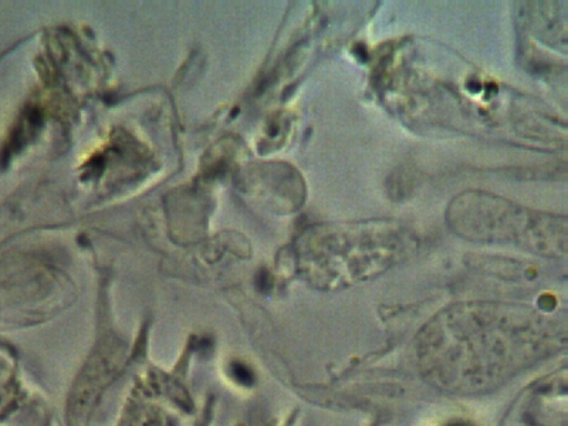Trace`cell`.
I'll use <instances>...</instances> for the list:
<instances>
[{"mask_svg":"<svg viewBox=\"0 0 568 426\" xmlns=\"http://www.w3.org/2000/svg\"><path fill=\"white\" fill-rule=\"evenodd\" d=\"M549 324L524 308L479 304L446 312L420 337L419 358L440 387L490 389L551 347Z\"/></svg>","mask_w":568,"mask_h":426,"instance_id":"obj_1","label":"cell"},{"mask_svg":"<svg viewBox=\"0 0 568 426\" xmlns=\"http://www.w3.org/2000/svg\"><path fill=\"white\" fill-rule=\"evenodd\" d=\"M414 243L387 223L316 226L311 232L314 282H355L377 275L397 262Z\"/></svg>","mask_w":568,"mask_h":426,"instance_id":"obj_2","label":"cell"},{"mask_svg":"<svg viewBox=\"0 0 568 426\" xmlns=\"http://www.w3.org/2000/svg\"><path fill=\"white\" fill-rule=\"evenodd\" d=\"M450 225L459 235L475 241H519L532 248L545 246L541 237H551L555 233H546V225L555 221H546L541 213H529L517 210L514 204L501 197L464 195L458 197L450 207Z\"/></svg>","mask_w":568,"mask_h":426,"instance_id":"obj_3","label":"cell"},{"mask_svg":"<svg viewBox=\"0 0 568 426\" xmlns=\"http://www.w3.org/2000/svg\"><path fill=\"white\" fill-rule=\"evenodd\" d=\"M121 359H123V347L113 346V344L111 346L106 344L91 355L70 395L69 417L74 425H79L88 417L91 408L94 407L95 399L119 372L116 368L120 367Z\"/></svg>","mask_w":568,"mask_h":426,"instance_id":"obj_4","label":"cell"},{"mask_svg":"<svg viewBox=\"0 0 568 426\" xmlns=\"http://www.w3.org/2000/svg\"><path fill=\"white\" fill-rule=\"evenodd\" d=\"M450 426H469V425H466V424H454V425H450Z\"/></svg>","mask_w":568,"mask_h":426,"instance_id":"obj_5","label":"cell"}]
</instances>
